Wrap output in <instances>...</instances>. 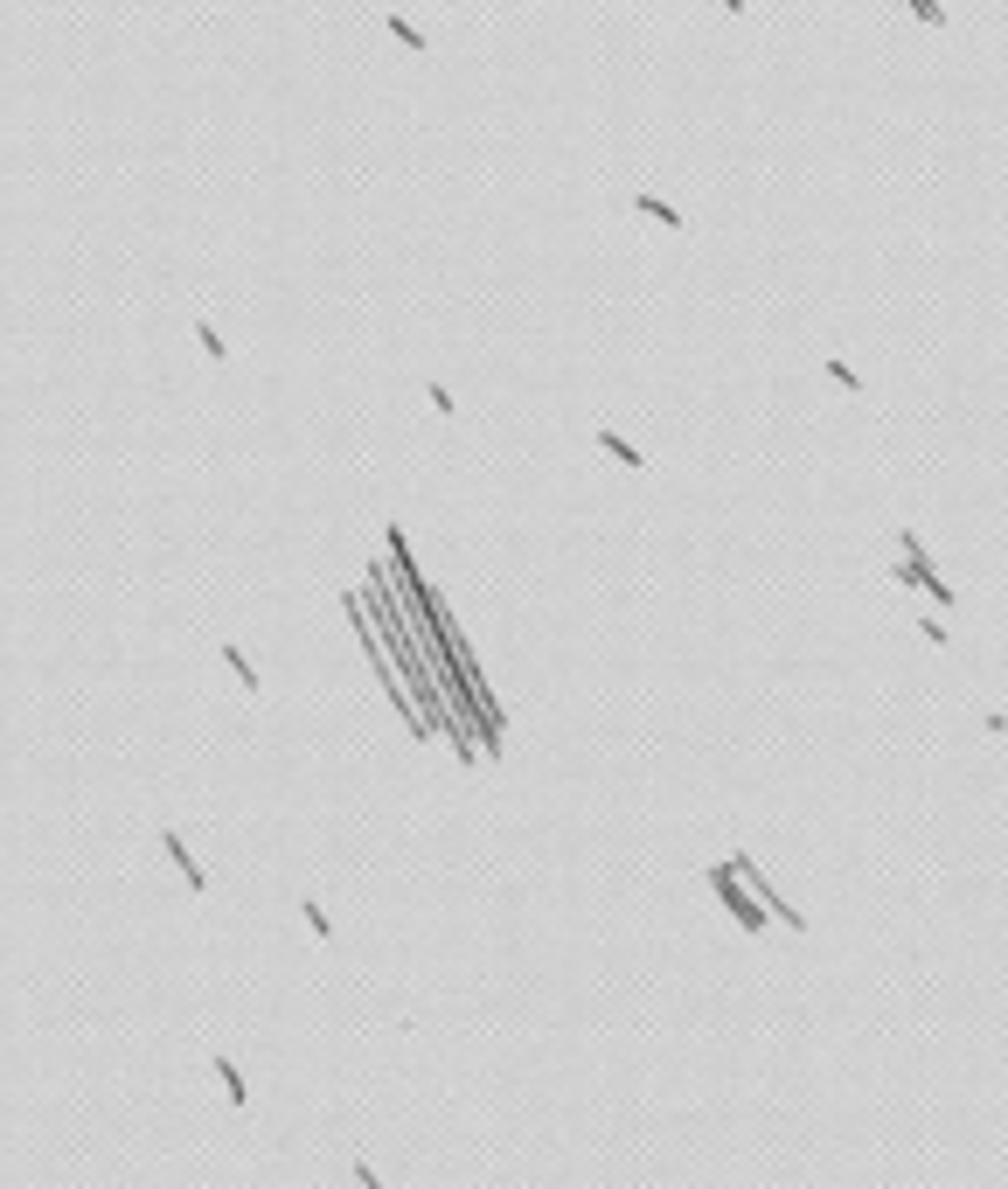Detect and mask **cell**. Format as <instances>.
Here are the masks:
<instances>
[{
    "mask_svg": "<svg viewBox=\"0 0 1008 1189\" xmlns=\"http://www.w3.org/2000/svg\"><path fill=\"white\" fill-rule=\"evenodd\" d=\"M299 912H306V925H313V932H320V939H334V918L320 912V905H313V898H306V905H299Z\"/></svg>",
    "mask_w": 1008,
    "mask_h": 1189,
    "instance_id": "obj_9",
    "label": "cell"
},
{
    "mask_svg": "<svg viewBox=\"0 0 1008 1189\" xmlns=\"http://www.w3.org/2000/svg\"><path fill=\"white\" fill-rule=\"evenodd\" d=\"M710 891L724 898V912H731L744 932H765V918H772V912H765V898H758L751 884H737V863H710Z\"/></svg>",
    "mask_w": 1008,
    "mask_h": 1189,
    "instance_id": "obj_1",
    "label": "cell"
},
{
    "mask_svg": "<svg viewBox=\"0 0 1008 1189\" xmlns=\"http://www.w3.org/2000/svg\"><path fill=\"white\" fill-rule=\"evenodd\" d=\"M598 446H605V453L619 459V466H647V453H640V446H626L619 432H598Z\"/></svg>",
    "mask_w": 1008,
    "mask_h": 1189,
    "instance_id": "obj_4",
    "label": "cell"
},
{
    "mask_svg": "<svg viewBox=\"0 0 1008 1189\" xmlns=\"http://www.w3.org/2000/svg\"><path fill=\"white\" fill-rule=\"evenodd\" d=\"M382 21H390V35H397V42H411V56H418V49H425V35H418V28H411V21H404V14H382Z\"/></svg>",
    "mask_w": 1008,
    "mask_h": 1189,
    "instance_id": "obj_8",
    "label": "cell"
},
{
    "mask_svg": "<svg viewBox=\"0 0 1008 1189\" xmlns=\"http://www.w3.org/2000/svg\"><path fill=\"white\" fill-rule=\"evenodd\" d=\"M633 209L654 216V223H668V230H689V216H682V209H668V202H661V195H647V188H633Z\"/></svg>",
    "mask_w": 1008,
    "mask_h": 1189,
    "instance_id": "obj_3",
    "label": "cell"
},
{
    "mask_svg": "<svg viewBox=\"0 0 1008 1189\" xmlns=\"http://www.w3.org/2000/svg\"><path fill=\"white\" fill-rule=\"evenodd\" d=\"M827 376H834L841 390H862V376H855V369H848V362H834V355H827Z\"/></svg>",
    "mask_w": 1008,
    "mask_h": 1189,
    "instance_id": "obj_10",
    "label": "cell"
},
{
    "mask_svg": "<svg viewBox=\"0 0 1008 1189\" xmlns=\"http://www.w3.org/2000/svg\"><path fill=\"white\" fill-rule=\"evenodd\" d=\"M223 661H230V675H237V682H244V689H265V682H258V668H251V661H244V647H223Z\"/></svg>",
    "mask_w": 1008,
    "mask_h": 1189,
    "instance_id": "obj_6",
    "label": "cell"
},
{
    "mask_svg": "<svg viewBox=\"0 0 1008 1189\" xmlns=\"http://www.w3.org/2000/svg\"><path fill=\"white\" fill-rule=\"evenodd\" d=\"M161 849L175 856V870H182V877H188V891H209V877H202V870L188 863V842H182V834H175V827H161Z\"/></svg>",
    "mask_w": 1008,
    "mask_h": 1189,
    "instance_id": "obj_2",
    "label": "cell"
},
{
    "mask_svg": "<svg viewBox=\"0 0 1008 1189\" xmlns=\"http://www.w3.org/2000/svg\"><path fill=\"white\" fill-rule=\"evenodd\" d=\"M195 341H202V355H209V362H223V355H230V348H223V334H216L209 320H195Z\"/></svg>",
    "mask_w": 1008,
    "mask_h": 1189,
    "instance_id": "obj_7",
    "label": "cell"
},
{
    "mask_svg": "<svg viewBox=\"0 0 1008 1189\" xmlns=\"http://www.w3.org/2000/svg\"><path fill=\"white\" fill-rule=\"evenodd\" d=\"M911 7H918V21H932V28H946V7H939V0H911Z\"/></svg>",
    "mask_w": 1008,
    "mask_h": 1189,
    "instance_id": "obj_11",
    "label": "cell"
},
{
    "mask_svg": "<svg viewBox=\"0 0 1008 1189\" xmlns=\"http://www.w3.org/2000/svg\"><path fill=\"white\" fill-rule=\"evenodd\" d=\"M724 7H731V14H744V0H724Z\"/></svg>",
    "mask_w": 1008,
    "mask_h": 1189,
    "instance_id": "obj_12",
    "label": "cell"
},
{
    "mask_svg": "<svg viewBox=\"0 0 1008 1189\" xmlns=\"http://www.w3.org/2000/svg\"><path fill=\"white\" fill-rule=\"evenodd\" d=\"M216 1078H223V1092H230V1106H244V1099H251V1092H244V1071H237L230 1057H216Z\"/></svg>",
    "mask_w": 1008,
    "mask_h": 1189,
    "instance_id": "obj_5",
    "label": "cell"
}]
</instances>
